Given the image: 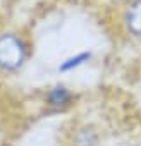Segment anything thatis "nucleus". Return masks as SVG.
I'll list each match as a JSON object with an SVG mask.
<instances>
[{
    "label": "nucleus",
    "mask_w": 141,
    "mask_h": 146,
    "mask_svg": "<svg viewBox=\"0 0 141 146\" xmlns=\"http://www.w3.org/2000/svg\"><path fill=\"white\" fill-rule=\"evenodd\" d=\"M90 58H91V53H90V52L76 53V55H72V57L65 58L64 62H60L59 70H60V72H70V70H74V69H78V67L84 65L86 62H90Z\"/></svg>",
    "instance_id": "5"
},
{
    "label": "nucleus",
    "mask_w": 141,
    "mask_h": 146,
    "mask_svg": "<svg viewBox=\"0 0 141 146\" xmlns=\"http://www.w3.org/2000/svg\"><path fill=\"white\" fill-rule=\"evenodd\" d=\"M129 146H141V143H134V144H129Z\"/></svg>",
    "instance_id": "7"
},
{
    "label": "nucleus",
    "mask_w": 141,
    "mask_h": 146,
    "mask_svg": "<svg viewBox=\"0 0 141 146\" xmlns=\"http://www.w3.org/2000/svg\"><path fill=\"white\" fill-rule=\"evenodd\" d=\"M31 58V43L17 29H0V76H16Z\"/></svg>",
    "instance_id": "1"
},
{
    "label": "nucleus",
    "mask_w": 141,
    "mask_h": 146,
    "mask_svg": "<svg viewBox=\"0 0 141 146\" xmlns=\"http://www.w3.org/2000/svg\"><path fill=\"white\" fill-rule=\"evenodd\" d=\"M70 2H88V0H70Z\"/></svg>",
    "instance_id": "6"
},
{
    "label": "nucleus",
    "mask_w": 141,
    "mask_h": 146,
    "mask_svg": "<svg viewBox=\"0 0 141 146\" xmlns=\"http://www.w3.org/2000/svg\"><path fill=\"white\" fill-rule=\"evenodd\" d=\"M69 146H102L100 129L90 122L76 124L69 132Z\"/></svg>",
    "instance_id": "4"
},
{
    "label": "nucleus",
    "mask_w": 141,
    "mask_h": 146,
    "mask_svg": "<svg viewBox=\"0 0 141 146\" xmlns=\"http://www.w3.org/2000/svg\"><path fill=\"white\" fill-rule=\"evenodd\" d=\"M78 95L72 88H69L64 83H55L45 90L43 103L50 112H65L72 105H76Z\"/></svg>",
    "instance_id": "2"
},
{
    "label": "nucleus",
    "mask_w": 141,
    "mask_h": 146,
    "mask_svg": "<svg viewBox=\"0 0 141 146\" xmlns=\"http://www.w3.org/2000/svg\"><path fill=\"white\" fill-rule=\"evenodd\" d=\"M119 23L129 38L141 41V0H126L120 9Z\"/></svg>",
    "instance_id": "3"
}]
</instances>
